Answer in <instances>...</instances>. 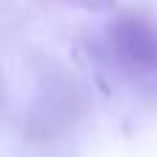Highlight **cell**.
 Returning <instances> with one entry per match:
<instances>
[{
  "instance_id": "1",
  "label": "cell",
  "mask_w": 157,
  "mask_h": 157,
  "mask_svg": "<svg viewBox=\"0 0 157 157\" xmlns=\"http://www.w3.org/2000/svg\"><path fill=\"white\" fill-rule=\"evenodd\" d=\"M124 61L135 69H157V33L141 22H124L116 33Z\"/></svg>"
}]
</instances>
